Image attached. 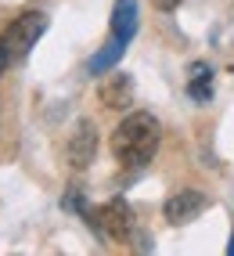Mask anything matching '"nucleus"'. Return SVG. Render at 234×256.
Segmentation results:
<instances>
[{
  "instance_id": "nucleus-1",
  "label": "nucleus",
  "mask_w": 234,
  "mask_h": 256,
  "mask_svg": "<svg viewBox=\"0 0 234 256\" xmlns=\"http://www.w3.org/2000/svg\"><path fill=\"white\" fill-rule=\"evenodd\" d=\"M159 138H162V130L152 112H130L112 134V156L126 170H141L155 159Z\"/></svg>"
},
{
  "instance_id": "nucleus-2",
  "label": "nucleus",
  "mask_w": 234,
  "mask_h": 256,
  "mask_svg": "<svg viewBox=\"0 0 234 256\" xmlns=\"http://www.w3.org/2000/svg\"><path fill=\"white\" fill-rule=\"evenodd\" d=\"M133 36H137V0H115V8H112V32H108V40L101 44V50L90 58V72L94 76L108 72L112 65L123 58V50L130 47Z\"/></svg>"
},
{
  "instance_id": "nucleus-3",
  "label": "nucleus",
  "mask_w": 234,
  "mask_h": 256,
  "mask_svg": "<svg viewBox=\"0 0 234 256\" xmlns=\"http://www.w3.org/2000/svg\"><path fill=\"white\" fill-rule=\"evenodd\" d=\"M47 32V14L43 11H25V14H18L11 26H7V32L0 40H4V50H7V58L11 62H25L29 58V50L36 47V40Z\"/></svg>"
},
{
  "instance_id": "nucleus-4",
  "label": "nucleus",
  "mask_w": 234,
  "mask_h": 256,
  "mask_svg": "<svg viewBox=\"0 0 234 256\" xmlns=\"http://www.w3.org/2000/svg\"><path fill=\"white\" fill-rule=\"evenodd\" d=\"M94 220H97V228H101L108 238H115V242H130V234H133V213H130V206L123 198L105 202V206L94 213Z\"/></svg>"
},
{
  "instance_id": "nucleus-5",
  "label": "nucleus",
  "mask_w": 234,
  "mask_h": 256,
  "mask_svg": "<svg viewBox=\"0 0 234 256\" xmlns=\"http://www.w3.org/2000/svg\"><path fill=\"white\" fill-rule=\"evenodd\" d=\"M94 152H97V130H94L90 119H79L76 130H72V138H69V144H65L69 166L72 170H87L90 159H94Z\"/></svg>"
},
{
  "instance_id": "nucleus-6",
  "label": "nucleus",
  "mask_w": 234,
  "mask_h": 256,
  "mask_svg": "<svg viewBox=\"0 0 234 256\" xmlns=\"http://www.w3.org/2000/svg\"><path fill=\"white\" fill-rule=\"evenodd\" d=\"M209 206V198L202 192H177L173 198H166V220L170 224H188V220L202 216Z\"/></svg>"
},
{
  "instance_id": "nucleus-7",
  "label": "nucleus",
  "mask_w": 234,
  "mask_h": 256,
  "mask_svg": "<svg viewBox=\"0 0 234 256\" xmlns=\"http://www.w3.org/2000/svg\"><path fill=\"white\" fill-rule=\"evenodd\" d=\"M130 98H133V80L123 76V72H115L101 83V105L105 108H115V112H123L130 108Z\"/></svg>"
},
{
  "instance_id": "nucleus-8",
  "label": "nucleus",
  "mask_w": 234,
  "mask_h": 256,
  "mask_svg": "<svg viewBox=\"0 0 234 256\" xmlns=\"http://www.w3.org/2000/svg\"><path fill=\"white\" fill-rule=\"evenodd\" d=\"M188 94L195 101H209L213 98V72H209V65H202V62L191 65V72H188Z\"/></svg>"
},
{
  "instance_id": "nucleus-9",
  "label": "nucleus",
  "mask_w": 234,
  "mask_h": 256,
  "mask_svg": "<svg viewBox=\"0 0 234 256\" xmlns=\"http://www.w3.org/2000/svg\"><path fill=\"white\" fill-rule=\"evenodd\" d=\"M155 4H159L162 11H177V8H180V0H155Z\"/></svg>"
},
{
  "instance_id": "nucleus-10",
  "label": "nucleus",
  "mask_w": 234,
  "mask_h": 256,
  "mask_svg": "<svg viewBox=\"0 0 234 256\" xmlns=\"http://www.w3.org/2000/svg\"><path fill=\"white\" fill-rule=\"evenodd\" d=\"M7 62H11V58H7V50H4V40H0V76H4V69H7Z\"/></svg>"
}]
</instances>
